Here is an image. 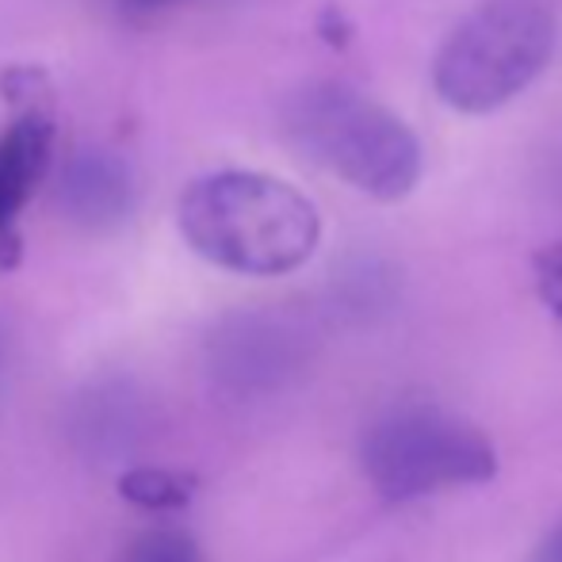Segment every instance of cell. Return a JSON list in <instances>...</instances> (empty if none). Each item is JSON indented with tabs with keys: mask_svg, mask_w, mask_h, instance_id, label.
Wrapping results in <instances>:
<instances>
[{
	"mask_svg": "<svg viewBox=\"0 0 562 562\" xmlns=\"http://www.w3.org/2000/svg\"><path fill=\"white\" fill-rule=\"evenodd\" d=\"M536 291L548 303V311L562 322V241H551L548 249L536 252Z\"/></svg>",
	"mask_w": 562,
	"mask_h": 562,
	"instance_id": "9c48e42d",
	"label": "cell"
},
{
	"mask_svg": "<svg viewBox=\"0 0 562 562\" xmlns=\"http://www.w3.org/2000/svg\"><path fill=\"white\" fill-rule=\"evenodd\" d=\"M131 562H203V551L188 532H154L134 548Z\"/></svg>",
	"mask_w": 562,
	"mask_h": 562,
	"instance_id": "ba28073f",
	"label": "cell"
},
{
	"mask_svg": "<svg viewBox=\"0 0 562 562\" xmlns=\"http://www.w3.org/2000/svg\"><path fill=\"white\" fill-rule=\"evenodd\" d=\"M54 123L46 108H27L15 115L12 131L0 138V234L12 229V218L27 203L35 180L50 161Z\"/></svg>",
	"mask_w": 562,
	"mask_h": 562,
	"instance_id": "8992f818",
	"label": "cell"
},
{
	"mask_svg": "<svg viewBox=\"0 0 562 562\" xmlns=\"http://www.w3.org/2000/svg\"><path fill=\"white\" fill-rule=\"evenodd\" d=\"M555 38L548 0H482L451 27L432 61L437 97L463 115L497 112L548 69Z\"/></svg>",
	"mask_w": 562,
	"mask_h": 562,
	"instance_id": "3957f363",
	"label": "cell"
},
{
	"mask_svg": "<svg viewBox=\"0 0 562 562\" xmlns=\"http://www.w3.org/2000/svg\"><path fill=\"white\" fill-rule=\"evenodd\" d=\"M528 562H562V520L551 528L548 536H543L540 543H536V551H532V559H528Z\"/></svg>",
	"mask_w": 562,
	"mask_h": 562,
	"instance_id": "30bf717a",
	"label": "cell"
},
{
	"mask_svg": "<svg viewBox=\"0 0 562 562\" xmlns=\"http://www.w3.org/2000/svg\"><path fill=\"white\" fill-rule=\"evenodd\" d=\"M58 207L61 215L81 229H115L134 211V180L131 169L115 154L104 149H81L69 157L58 180Z\"/></svg>",
	"mask_w": 562,
	"mask_h": 562,
	"instance_id": "5b68a950",
	"label": "cell"
},
{
	"mask_svg": "<svg viewBox=\"0 0 562 562\" xmlns=\"http://www.w3.org/2000/svg\"><path fill=\"white\" fill-rule=\"evenodd\" d=\"M180 4V0H123V8L131 15H154V12H165V8Z\"/></svg>",
	"mask_w": 562,
	"mask_h": 562,
	"instance_id": "8fae6325",
	"label": "cell"
},
{
	"mask_svg": "<svg viewBox=\"0 0 562 562\" xmlns=\"http://www.w3.org/2000/svg\"><path fill=\"white\" fill-rule=\"evenodd\" d=\"M177 223L195 257L237 276H288L314 257L318 207L288 180L226 169L200 177L177 203Z\"/></svg>",
	"mask_w": 562,
	"mask_h": 562,
	"instance_id": "6da1fadb",
	"label": "cell"
},
{
	"mask_svg": "<svg viewBox=\"0 0 562 562\" xmlns=\"http://www.w3.org/2000/svg\"><path fill=\"white\" fill-rule=\"evenodd\" d=\"M119 494L138 509H184L195 497V479L169 467H134L119 479Z\"/></svg>",
	"mask_w": 562,
	"mask_h": 562,
	"instance_id": "52a82bcc",
	"label": "cell"
},
{
	"mask_svg": "<svg viewBox=\"0 0 562 562\" xmlns=\"http://www.w3.org/2000/svg\"><path fill=\"white\" fill-rule=\"evenodd\" d=\"M288 142L348 188L379 203H398L422 180V142L406 123L340 81H311L283 104Z\"/></svg>",
	"mask_w": 562,
	"mask_h": 562,
	"instance_id": "7a4b0ae2",
	"label": "cell"
},
{
	"mask_svg": "<svg viewBox=\"0 0 562 562\" xmlns=\"http://www.w3.org/2000/svg\"><path fill=\"white\" fill-rule=\"evenodd\" d=\"M360 459L383 502L479 486L497 474L494 440L479 425L437 406H409L379 417L363 437Z\"/></svg>",
	"mask_w": 562,
	"mask_h": 562,
	"instance_id": "277c9868",
	"label": "cell"
}]
</instances>
